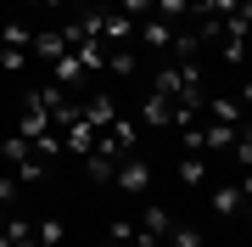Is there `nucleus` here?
Segmentation results:
<instances>
[{
  "label": "nucleus",
  "instance_id": "f257e3e1",
  "mask_svg": "<svg viewBox=\"0 0 252 247\" xmlns=\"http://www.w3.org/2000/svg\"><path fill=\"white\" fill-rule=\"evenodd\" d=\"M202 112H207V124H230V129H235V124L247 118V107H241V101H235L230 90H213V96H207V107H202Z\"/></svg>",
  "mask_w": 252,
  "mask_h": 247
},
{
  "label": "nucleus",
  "instance_id": "f03ea898",
  "mask_svg": "<svg viewBox=\"0 0 252 247\" xmlns=\"http://www.w3.org/2000/svg\"><path fill=\"white\" fill-rule=\"evenodd\" d=\"M207 208L224 213V219H235V213H247V197H241V185H235V180H219L213 191H207Z\"/></svg>",
  "mask_w": 252,
  "mask_h": 247
},
{
  "label": "nucleus",
  "instance_id": "7ed1b4c3",
  "mask_svg": "<svg viewBox=\"0 0 252 247\" xmlns=\"http://www.w3.org/2000/svg\"><path fill=\"white\" fill-rule=\"evenodd\" d=\"M112 185H118V191H129V197H140L146 185H152V169H146L140 157H124V163H118V174H112Z\"/></svg>",
  "mask_w": 252,
  "mask_h": 247
},
{
  "label": "nucleus",
  "instance_id": "20e7f679",
  "mask_svg": "<svg viewBox=\"0 0 252 247\" xmlns=\"http://www.w3.org/2000/svg\"><path fill=\"white\" fill-rule=\"evenodd\" d=\"M67 242V225L56 219V213H45V219H34V247H62Z\"/></svg>",
  "mask_w": 252,
  "mask_h": 247
},
{
  "label": "nucleus",
  "instance_id": "39448f33",
  "mask_svg": "<svg viewBox=\"0 0 252 247\" xmlns=\"http://www.w3.org/2000/svg\"><path fill=\"white\" fill-rule=\"evenodd\" d=\"M180 180H185V185H207V152H185Z\"/></svg>",
  "mask_w": 252,
  "mask_h": 247
},
{
  "label": "nucleus",
  "instance_id": "423d86ee",
  "mask_svg": "<svg viewBox=\"0 0 252 247\" xmlns=\"http://www.w3.org/2000/svg\"><path fill=\"white\" fill-rule=\"evenodd\" d=\"M162 247H202V225L174 219V230H168V242H162Z\"/></svg>",
  "mask_w": 252,
  "mask_h": 247
},
{
  "label": "nucleus",
  "instance_id": "0eeeda50",
  "mask_svg": "<svg viewBox=\"0 0 252 247\" xmlns=\"http://www.w3.org/2000/svg\"><path fill=\"white\" fill-rule=\"evenodd\" d=\"M152 6H157V0H118V11H124V17H152Z\"/></svg>",
  "mask_w": 252,
  "mask_h": 247
},
{
  "label": "nucleus",
  "instance_id": "6e6552de",
  "mask_svg": "<svg viewBox=\"0 0 252 247\" xmlns=\"http://www.w3.org/2000/svg\"><path fill=\"white\" fill-rule=\"evenodd\" d=\"M241 197L252 202V169H241Z\"/></svg>",
  "mask_w": 252,
  "mask_h": 247
},
{
  "label": "nucleus",
  "instance_id": "1a4fd4ad",
  "mask_svg": "<svg viewBox=\"0 0 252 247\" xmlns=\"http://www.w3.org/2000/svg\"><path fill=\"white\" fill-rule=\"evenodd\" d=\"M247 219H252V202H247Z\"/></svg>",
  "mask_w": 252,
  "mask_h": 247
},
{
  "label": "nucleus",
  "instance_id": "9d476101",
  "mask_svg": "<svg viewBox=\"0 0 252 247\" xmlns=\"http://www.w3.org/2000/svg\"><path fill=\"white\" fill-rule=\"evenodd\" d=\"M129 247H146V242H129Z\"/></svg>",
  "mask_w": 252,
  "mask_h": 247
}]
</instances>
